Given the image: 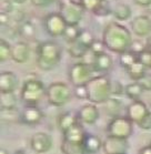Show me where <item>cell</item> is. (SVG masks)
Wrapping results in <instances>:
<instances>
[{"mask_svg":"<svg viewBox=\"0 0 151 154\" xmlns=\"http://www.w3.org/2000/svg\"><path fill=\"white\" fill-rule=\"evenodd\" d=\"M102 41L107 50L121 54L130 50L134 38L131 31L126 26L118 21H113L105 26V30L102 32Z\"/></svg>","mask_w":151,"mask_h":154,"instance_id":"obj_1","label":"cell"},{"mask_svg":"<svg viewBox=\"0 0 151 154\" xmlns=\"http://www.w3.org/2000/svg\"><path fill=\"white\" fill-rule=\"evenodd\" d=\"M36 62L39 69L43 71H51L59 64L62 49L59 43L55 41H43L37 47Z\"/></svg>","mask_w":151,"mask_h":154,"instance_id":"obj_2","label":"cell"},{"mask_svg":"<svg viewBox=\"0 0 151 154\" xmlns=\"http://www.w3.org/2000/svg\"><path fill=\"white\" fill-rule=\"evenodd\" d=\"M86 87L90 103L105 104L111 98V79L105 74L96 75Z\"/></svg>","mask_w":151,"mask_h":154,"instance_id":"obj_3","label":"cell"},{"mask_svg":"<svg viewBox=\"0 0 151 154\" xmlns=\"http://www.w3.org/2000/svg\"><path fill=\"white\" fill-rule=\"evenodd\" d=\"M47 88L42 81L37 78H32L25 81L21 88L20 98L26 105H38V103L46 97Z\"/></svg>","mask_w":151,"mask_h":154,"instance_id":"obj_4","label":"cell"},{"mask_svg":"<svg viewBox=\"0 0 151 154\" xmlns=\"http://www.w3.org/2000/svg\"><path fill=\"white\" fill-rule=\"evenodd\" d=\"M74 91L64 82H52L47 87L46 98L49 104L53 106H63L70 101Z\"/></svg>","mask_w":151,"mask_h":154,"instance_id":"obj_5","label":"cell"},{"mask_svg":"<svg viewBox=\"0 0 151 154\" xmlns=\"http://www.w3.org/2000/svg\"><path fill=\"white\" fill-rule=\"evenodd\" d=\"M59 14L68 26H78L84 16V9L79 0H60Z\"/></svg>","mask_w":151,"mask_h":154,"instance_id":"obj_6","label":"cell"},{"mask_svg":"<svg viewBox=\"0 0 151 154\" xmlns=\"http://www.w3.org/2000/svg\"><path fill=\"white\" fill-rule=\"evenodd\" d=\"M95 70L90 63L84 61L76 62L69 69V80L74 87L87 85L91 79L96 77Z\"/></svg>","mask_w":151,"mask_h":154,"instance_id":"obj_7","label":"cell"},{"mask_svg":"<svg viewBox=\"0 0 151 154\" xmlns=\"http://www.w3.org/2000/svg\"><path fill=\"white\" fill-rule=\"evenodd\" d=\"M107 132L110 137L128 140V137H130L132 132H134V123L131 122L126 116L113 118L108 123Z\"/></svg>","mask_w":151,"mask_h":154,"instance_id":"obj_8","label":"cell"},{"mask_svg":"<svg viewBox=\"0 0 151 154\" xmlns=\"http://www.w3.org/2000/svg\"><path fill=\"white\" fill-rule=\"evenodd\" d=\"M43 26H45L46 32L52 38L62 37L64 30L68 27L66 20L59 12H51L47 14L43 20Z\"/></svg>","mask_w":151,"mask_h":154,"instance_id":"obj_9","label":"cell"},{"mask_svg":"<svg viewBox=\"0 0 151 154\" xmlns=\"http://www.w3.org/2000/svg\"><path fill=\"white\" fill-rule=\"evenodd\" d=\"M150 110L147 104L141 100L132 101L126 109V116L134 124H139L142 120L148 116Z\"/></svg>","mask_w":151,"mask_h":154,"instance_id":"obj_10","label":"cell"},{"mask_svg":"<svg viewBox=\"0 0 151 154\" xmlns=\"http://www.w3.org/2000/svg\"><path fill=\"white\" fill-rule=\"evenodd\" d=\"M30 146L36 153L43 154L51 150L52 147V137L46 132L35 133L30 139Z\"/></svg>","mask_w":151,"mask_h":154,"instance_id":"obj_11","label":"cell"},{"mask_svg":"<svg viewBox=\"0 0 151 154\" xmlns=\"http://www.w3.org/2000/svg\"><path fill=\"white\" fill-rule=\"evenodd\" d=\"M131 28L134 35L140 39L149 38L151 35V19L146 14H140L131 21Z\"/></svg>","mask_w":151,"mask_h":154,"instance_id":"obj_12","label":"cell"},{"mask_svg":"<svg viewBox=\"0 0 151 154\" xmlns=\"http://www.w3.org/2000/svg\"><path fill=\"white\" fill-rule=\"evenodd\" d=\"M129 144L126 139H120L108 135L103 142V151L105 154H127Z\"/></svg>","mask_w":151,"mask_h":154,"instance_id":"obj_13","label":"cell"},{"mask_svg":"<svg viewBox=\"0 0 151 154\" xmlns=\"http://www.w3.org/2000/svg\"><path fill=\"white\" fill-rule=\"evenodd\" d=\"M77 116L80 123L87 124V125H93L99 120L100 112H99L97 104L88 103V104H84L83 106H81Z\"/></svg>","mask_w":151,"mask_h":154,"instance_id":"obj_14","label":"cell"},{"mask_svg":"<svg viewBox=\"0 0 151 154\" xmlns=\"http://www.w3.org/2000/svg\"><path fill=\"white\" fill-rule=\"evenodd\" d=\"M20 113V123L27 125H37L43 119V113L38 105H26Z\"/></svg>","mask_w":151,"mask_h":154,"instance_id":"obj_15","label":"cell"},{"mask_svg":"<svg viewBox=\"0 0 151 154\" xmlns=\"http://www.w3.org/2000/svg\"><path fill=\"white\" fill-rule=\"evenodd\" d=\"M92 68L96 73L105 74L108 73L113 67V59L109 53L103 52L100 54H96L93 57L91 63Z\"/></svg>","mask_w":151,"mask_h":154,"instance_id":"obj_16","label":"cell"},{"mask_svg":"<svg viewBox=\"0 0 151 154\" xmlns=\"http://www.w3.org/2000/svg\"><path fill=\"white\" fill-rule=\"evenodd\" d=\"M30 58V47L27 42L18 41L12 45L11 49V60L16 63L24 64Z\"/></svg>","mask_w":151,"mask_h":154,"instance_id":"obj_17","label":"cell"},{"mask_svg":"<svg viewBox=\"0 0 151 154\" xmlns=\"http://www.w3.org/2000/svg\"><path fill=\"white\" fill-rule=\"evenodd\" d=\"M18 87V78L11 71H4L0 74V91L2 93L14 92Z\"/></svg>","mask_w":151,"mask_h":154,"instance_id":"obj_18","label":"cell"},{"mask_svg":"<svg viewBox=\"0 0 151 154\" xmlns=\"http://www.w3.org/2000/svg\"><path fill=\"white\" fill-rule=\"evenodd\" d=\"M86 131L80 122L69 129L67 132L63 133V141L68 142H76V143H83L86 139Z\"/></svg>","mask_w":151,"mask_h":154,"instance_id":"obj_19","label":"cell"},{"mask_svg":"<svg viewBox=\"0 0 151 154\" xmlns=\"http://www.w3.org/2000/svg\"><path fill=\"white\" fill-rule=\"evenodd\" d=\"M77 123H79L78 116L74 114L72 112H64L62 114H60L58 118V126L62 133L67 132L68 130L71 129Z\"/></svg>","mask_w":151,"mask_h":154,"instance_id":"obj_20","label":"cell"},{"mask_svg":"<svg viewBox=\"0 0 151 154\" xmlns=\"http://www.w3.org/2000/svg\"><path fill=\"white\" fill-rule=\"evenodd\" d=\"M105 113L111 118H118L121 116L123 111V104L122 102L120 101V99L111 97L108 101L105 103Z\"/></svg>","mask_w":151,"mask_h":154,"instance_id":"obj_21","label":"cell"},{"mask_svg":"<svg viewBox=\"0 0 151 154\" xmlns=\"http://www.w3.org/2000/svg\"><path fill=\"white\" fill-rule=\"evenodd\" d=\"M87 154H96L103 147V142L101 139L95 134H87L83 142Z\"/></svg>","mask_w":151,"mask_h":154,"instance_id":"obj_22","label":"cell"},{"mask_svg":"<svg viewBox=\"0 0 151 154\" xmlns=\"http://www.w3.org/2000/svg\"><path fill=\"white\" fill-rule=\"evenodd\" d=\"M112 14L113 17L116 18L117 21H127L129 20L132 16V10H131L129 5L119 2L112 9Z\"/></svg>","mask_w":151,"mask_h":154,"instance_id":"obj_23","label":"cell"},{"mask_svg":"<svg viewBox=\"0 0 151 154\" xmlns=\"http://www.w3.org/2000/svg\"><path fill=\"white\" fill-rule=\"evenodd\" d=\"M143 88L141 87V84L139 82H131V83L127 84L126 85V90H124V94L128 97L129 99H131L132 101H137V100H140L141 95L143 94Z\"/></svg>","mask_w":151,"mask_h":154,"instance_id":"obj_24","label":"cell"},{"mask_svg":"<svg viewBox=\"0 0 151 154\" xmlns=\"http://www.w3.org/2000/svg\"><path fill=\"white\" fill-rule=\"evenodd\" d=\"M61 151L63 154H87L83 143L63 141L61 143Z\"/></svg>","mask_w":151,"mask_h":154,"instance_id":"obj_25","label":"cell"},{"mask_svg":"<svg viewBox=\"0 0 151 154\" xmlns=\"http://www.w3.org/2000/svg\"><path fill=\"white\" fill-rule=\"evenodd\" d=\"M69 54H70L72 58H76V59H83L84 57L87 56V53L89 52V48H87L86 46H83L82 43L76 41L74 43H70L69 46Z\"/></svg>","mask_w":151,"mask_h":154,"instance_id":"obj_26","label":"cell"},{"mask_svg":"<svg viewBox=\"0 0 151 154\" xmlns=\"http://www.w3.org/2000/svg\"><path fill=\"white\" fill-rule=\"evenodd\" d=\"M126 72H127V74L130 77L131 80L138 82L141 78L143 77L144 74L147 73V69L144 68L143 64H141V63L138 61V62L134 63V66H131L130 68H128L126 70Z\"/></svg>","mask_w":151,"mask_h":154,"instance_id":"obj_27","label":"cell"},{"mask_svg":"<svg viewBox=\"0 0 151 154\" xmlns=\"http://www.w3.org/2000/svg\"><path fill=\"white\" fill-rule=\"evenodd\" d=\"M17 98L14 95V92L9 93H2L0 94V104L1 109L4 110H11V109H17Z\"/></svg>","mask_w":151,"mask_h":154,"instance_id":"obj_28","label":"cell"},{"mask_svg":"<svg viewBox=\"0 0 151 154\" xmlns=\"http://www.w3.org/2000/svg\"><path fill=\"white\" fill-rule=\"evenodd\" d=\"M138 61H139V59H138V54L137 53L132 52L131 50L119 54L120 66H121L124 70H127L128 68H130L131 66H134V63L138 62Z\"/></svg>","mask_w":151,"mask_h":154,"instance_id":"obj_29","label":"cell"},{"mask_svg":"<svg viewBox=\"0 0 151 154\" xmlns=\"http://www.w3.org/2000/svg\"><path fill=\"white\" fill-rule=\"evenodd\" d=\"M81 29L78 27V26H68L66 30H64V33H63V39L70 45V43H74L79 39V35H80Z\"/></svg>","mask_w":151,"mask_h":154,"instance_id":"obj_30","label":"cell"},{"mask_svg":"<svg viewBox=\"0 0 151 154\" xmlns=\"http://www.w3.org/2000/svg\"><path fill=\"white\" fill-rule=\"evenodd\" d=\"M20 114L17 111V109H11V110H4L1 109V120L5 122H20Z\"/></svg>","mask_w":151,"mask_h":154,"instance_id":"obj_31","label":"cell"},{"mask_svg":"<svg viewBox=\"0 0 151 154\" xmlns=\"http://www.w3.org/2000/svg\"><path fill=\"white\" fill-rule=\"evenodd\" d=\"M11 49L12 46L7 40H0V62H6L7 60L11 59Z\"/></svg>","mask_w":151,"mask_h":154,"instance_id":"obj_32","label":"cell"},{"mask_svg":"<svg viewBox=\"0 0 151 154\" xmlns=\"http://www.w3.org/2000/svg\"><path fill=\"white\" fill-rule=\"evenodd\" d=\"M79 2L86 11L96 14L99 8L102 6V4L105 2V0H79Z\"/></svg>","mask_w":151,"mask_h":154,"instance_id":"obj_33","label":"cell"},{"mask_svg":"<svg viewBox=\"0 0 151 154\" xmlns=\"http://www.w3.org/2000/svg\"><path fill=\"white\" fill-rule=\"evenodd\" d=\"M95 35H93V33L90 30H88V29H81L80 35H79V39H78V41L80 42V43H82L83 46H86L87 48L90 49V47L95 42Z\"/></svg>","mask_w":151,"mask_h":154,"instance_id":"obj_34","label":"cell"},{"mask_svg":"<svg viewBox=\"0 0 151 154\" xmlns=\"http://www.w3.org/2000/svg\"><path fill=\"white\" fill-rule=\"evenodd\" d=\"M19 33L27 38H32L36 33L35 26L32 25L30 21H25L22 25L19 27Z\"/></svg>","mask_w":151,"mask_h":154,"instance_id":"obj_35","label":"cell"},{"mask_svg":"<svg viewBox=\"0 0 151 154\" xmlns=\"http://www.w3.org/2000/svg\"><path fill=\"white\" fill-rule=\"evenodd\" d=\"M111 97L118 98L120 95L124 94V90H126V85H123L120 81L118 80H111Z\"/></svg>","mask_w":151,"mask_h":154,"instance_id":"obj_36","label":"cell"},{"mask_svg":"<svg viewBox=\"0 0 151 154\" xmlns=\"http://www.w3.org/2000/svg\"><path fill=\"white\" fill-rule=\"evenodd\" d=\"M138 59L141 64H143L146 69H151V51L146 49L141 53L138 54Z\"/></svg>","mask_w":151,"mask_h":154,"instance_id":"obj_37","label":"cell"},{"mask_svg":"<svg viewBox=\"0 0 151 154\" xmlns=\"http://www.w3.org/2000/svg\"><path fill=\"white\" fill-rule=\"evenodd\" d=\"M90 52L93 53V54H100V53H103L105 52V50H107V48H105V43H103V41L102 40H97L96 39L95 42L91 45V47H90Z\"/></svg>","mask_w":151,"mask_h":154,"instance_id":"obj_38","label":"cell"},{"mask_svg":"<svg viewBox=\"0 0 151 154\" xmlns=\"http://www.w3.org/2000/svg\"><path fill=\"white\" fill-rule=\"evenodd\" d=\"M146 49H147V42L142 41L141 39L134 40L132 45H131V48H130L131 51H132V52H134V53H137V54L141 53L142 51H144Z\"/></svg>","mask_w":151,"mask_h":154,"instance_id":"obj_39","label":"cell"},{"mask_svg":"<svg viewBox=\"0 0 151 154\" xmlns=\"http://www.w3.org/2000/svg\"><path fill=\"white\" fill-rule=\"evenodd\" d=\"M74 95L79 100H88V91L86 85H80V87L74 88Z\"/></svg>","mask_w":151,"mask_h":154,"instance_id":"obj_40","label":"cell"},{"mask_svg":"<svg viewBox=\"0 0 151 154\" xmlns=\"http://www.w3.org/2000/svg\"><path fill=\"white\" fill-rule=\"evenodd\" d=\"M138 82L141 84V87L143 88L144 91L151 92V73L147 72Z\"/></svg>","mask_w":151,"mask_h":154,"instance_id":"obj_41","label":"cell"},{"mask_svg":"<svg viewBox=\"0 0 151 154\" xmlns=\"http://www.w3.org/2000/svg\"><path fill=\"white\" fill-rule=\"evenodd\" d=\"M0 8H1V12L10 14L14 10V4L11 0H2L1 5H0Z\"/></svg>","mask_w":151,"mask_h":154,"instance_id":"obj_42","label":"cell"},{"mask_svg":"<svg viewBox=\"0 0 151 154\" xmlns=\"http://www.w3.org/2000/svg\"><path fill=\"white\" fill-rule=\"evenodd\" d=\"M111 12H112V9L110 8L109 4H108V1H107V0H105V2L102 4V6L99 8L98 11H97L95 14H97V16H99V17H105V16L110 14Z\"/></svg>","mask_w":151,"mask_h":154,"instance_id":"obj_43","label":"cell"},{"mask_svg":"<svg viewBox=\"0 0 151 154\" xmlns=\"http://www.w3.org/2000/svg\"><path fill=\"white\" fill-rule=\"evenodd\" d=\"M138 125L140 126L142 130H151V111L148 113V116Z\"/></svg>","mask_w":151,"mask_h":154,"instance_id":"obj_44","label":"cell"},{"mask_svg":"<svg viewBox=\"0 0 151 154\" xmlns=\"http://www.w3.org/2000/svg\"><path fill=\"white\" fill-rule=\"evenodd\" d=\"M31 1V4L36 7H40V8H43V7H48L50 5L52 4L53 1L52 0H30Z\"/></svg>","mask_w":151,"mask_h":154,"instance_id":"obj_45","label":"cell"},{"mask_svg":"<svg viewBox=\"0 0 151 154\" xmlns=\"http://www.w3.org/2000/svg\"><path fill=\"white\" fill-rule=\"evenodd\" d=\"M10 20H11V17L9 14H4V12L0 14V23H1V26H4V27L8 26Z\"/></svg>","mask_w":151,"mask_h":154,"instance_id":"obj_46","label":"cell"},{"mask_svg":"<svg viewBox=\"0 0 151 154\" xmlns=\"http://www.w3.org/2000/svg\"><path fill=\"white\" fill-rule=\"evenodd\" d=\"M134 2L140 6V7H150L151 6V0H134Z\"/></svg>","mask_w":151,"mask_h":154,"instance_id":"obj_47","label":"cell"},{"mask_svg":"<svg viewBox=\"0 0 151 154\" xmlns=\"http://www.w3.org/2000/svg\"><path fill=\"white\" fill-rule=\"evenodd\" d=\"M139 154H151V145L141 147L140 151H139Z\"/></svg>","mask_w":151,"mask_h":154,"instance_id":"obj_48","label":"cell"},{"mask_svg":"<svg viewBox=\"0 0 151 154\" xmlns=\"http://www.w3.org/2000/svg\"><path fill=\"white\" fill-rule=\"evenodd\" d=\"M14 5H24L27 0H11Z\"/></svg>","mask_w":151,"mask_h":154,"instance_id":"obj_49","label":"cell"},{"mask_svg":"<svg viewBox=\"0 0 151 154\" xmlns=\"http://www.w3.org/2000/svg\"><path fill=\"white\" fill-rule=\"evenodd\" d=\"M146 42H147V49L151 51V35L149 38H147V41Z\"/></svg>","mask_w":151,"mask_h":154,"instance_id":"obj_50","label":"cell"},{"mask_svg":"<svg viewBox=\"0 0 151 154\" xmlns=\"http://www.w3.org/2000/svg\"><path fill=\"white\" fill-rule=\"evenodd\" d=\"M0 154H9V152H8L6 149H1V150H0Z\"/></svg>","mask_w":151,"mask_h":154,"instance_id":"obj_51","label":"cell"},{"mask_svg":"<svg viewBox=\"0 0 151 154\" xmlns=\"http://www.w3.org/2000/svg\"><path fill=\"white\" fill-rule=\"evenodd\" d=\"M14 154H26V153L22 150H18V151H16Z\"/></svg>","mask_w":151,"mask_h":154,"instance_id":"obj_52","label":"cell"},{"mask_svg":"<svg viewBox=\"0 0 151 154\" xmlns=\"http://www.w3.org/2000/svg\"><path fill=\"white\" fill-rule=\"evenodd\" d=\"M52 1H53V2H55V1H58V0H52Z\"/></svg>","mask_w":151,"mask_h":154,"instance_id":"obj_53","label":"cell"},{"mask_svg":"<svg viewBox=\"0 0 151 154\" xmlns=\"http://www.w3.org/2000/svg\"><path fill=\"white\" fill-rule=\"evenodd\" d=\"M149 145H151V141H150V144H149Z\"/></svg>","mask_w":151,"mask_h":154,"instance_id":"obj_54","label":"cell"}]
</instances>
